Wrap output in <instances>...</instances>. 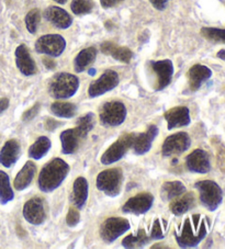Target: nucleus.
Instances as JSON below:
<instances>
[{"mask_svg": "<svg viewBox=\"0 0 225 249\" xmlns=\"http://www.w3.org/2000/svg\"><path fill=\"white\" fill-rule=\"evenodd\" d=\"M207 226L206 218L200 215H193L191 218H186L179 233H176L177 244L181 248L197 247L206 236Z\"/></svg>", "mask_w": 225, "mask_h": 249, "instance_id": "obj_1", "label": "nucleus"}, {"mask_svg": "<svg viewBox=\"0 0 225 249\" xmlns=\"http://www.w3.org/2000/svg\"><path fill=\"white\" fill-rule=\"evenodd\" d=\"M69 165L60 158H54L43 167L38 176V188L43 192H52L57 189L67 177Z\"/></svg>", "mask_w": 225, "mask_h": 249, "instance_id": "obj_2", "label": "nucleus"}, {"mask_svg": "<svg viewBox=\"0 0 225 249\" xmlns=\"http://www.w3.org/2000/svg\"><path fill=\"white\" fill-rule=\"evenodd\" d=\"M79 88V79L69 72H57L49 84L50 96L54 99H68Z\"/></svg>", "mask_w": 225, "mask_h": 249, "instance_id": "obj_3", "label": "nucleus"}, {"mask_svg": "<svg viewBox=\"0 0 225 249\" xmlns=\"http://www.w3.org/2000/svg\"><path fill=\"white\" fill-rule=\"evenodd\" d=\"M194 188L199 191L202 205L209 211L214 212L222 204L223 191L213 180H201L196 182Z\"/></svg>", "mask_w": 225, "mask_h": 249, "instance_id": "obj_4", "label": "nucleus"}, {"mask_svg": "<svg viewBox=\"0 0 225 249\" xmlns=\"http://www.w3.org/2000/svg\"><path fill=\"white\" fill-rule=\"evenodd\" d=\"M123 174L119 168H111L101 171L97 177V188L108 196L114 197L120 195L122 189Z\"/></svg>", "mask_w": 225, "mask_h": 249, "instance_id": "obj_5", "label": "nucleus"}, {"mask_svg": "<svg viewBox=\"0 0 225 249\" xmlns=\"http://www.w3.org/2000/svg\"><path fill=\"white\" fill-rule=\"evenodd\" d=\"M135 133H125L120 136L118 141L114 142L101 156V162L103 165H111L113 162L119 161L128 151L133 146L134 140H135Z\"/></svg>", "mask_w": 225, "mask_h": 249, "instance_id": "obj_6", "label": "nucleus"}, {"mask_svg": "<svg viewBox=\"0 0 225 249\" xmlns=\"http://www.w3.org/2000/svg\"><path fill=\"white\" fill-rule=\"evenodd\" d=\"M127 108L123 102H106L99 110V118L101 124L106 126H119L127 119Z\"/></svg>", "mask_w": 225, "mask_h": 249, "instance_id": "obj_7", "label": "nucleus"}, {"mask_svg": "<svg viewBox=\"0 0 225 249\" xmlns=\"http://www.w3.org/2000/svg\"><path fill=\"white\" fill-rule=\"evenodd\" d=\"M130 222L122 217H109L100 226V237L107 244L113 243L130 230Z\"/></svg>", "mask_w": 225, "mask_h": 249, "instance_id": "obj_8", "label": "nucleus"}, {"mask_svg": "<svg viewBox=\"0 0 225 249\" xmlns=\"http://www.w3.org/2000/svg\"><path fill=\"white\" fill-rule=\"evenodd\" d=\"M66 49V41L59 34H45L38 38L36 51L40 54H46L51 57H58Z\"/></svg>", "mask_w": 225, "mask_h": 249, "instance_id": "obj_9", "label": "nucleus"}, {"mask_svg": "<svg viewBox=\"0 0 225 249\" xmlns=\"http://www.w3.org/2000/svg\"><path fill=\"white\" fill-rule=\"evenodd\" d=\"M191 146V139L186 132L175 133L164 141L162 154L164 157L176 156L188 151Z\"/></svg>", "mask_w": 225, "mask_h": 249, "instance_id": "obj_10", "label": "nucleus"}, {"mask_svg": "<svg viewBox=\"0 0 225 249\" xmlns=\"http://www.w3.org/2000/svg\"><path fill=\"white\" fill-rule=\"evenodd\" d=\"M120 83L118 72L111 70L106 71L97 80L93 81L89 86L88 94L92 98L100 97L110 90L114 89Z\"/></svg>", "mask_w": 225, "mask_h": 249, "instance_id": "obj_11", "label": "nucleus"}, {"mask_svg": "<svg viewBox=\"0 0 225 249\" xmlns=\"http://www.w3.org/2000/svg\"><path fill=\"white\" fill-rule=\"evenodd\" d=\"M23 216L25 221L32 225H41L46 220V208L44 200L36 196L27 201L23 207Z\"/></svg>", "mask_w": 225, "mask_h": 249, "instance_id": "obj_12", "label": "nucleus"}, {"mask_svg": "<svg viewBox=\"0 0 225 249\" xmlns=\"http://www.w3.org/2000/svg\"><path fill=\"white\" fill-rule=\"evenodd\" d=\"M150 67L155 75L157 76V83L155 90H163L171 83L172 75H174V64L170 59H163V61H150Z\"/></svg>", "mask_w": 225, "mask_h": 249, "instance_id": "obj_13", "label": "nucleus"}, {"mask_svg": "<svg viewBox=\"0 0 225 249\" xmlns=\"http://www.w3.org/2000/svg\"><path fill=\"white\" fill-rule=\"evenodd\" d=\"M186 166L189 171L196 174L205 175L211 170L210 157L205 149H194L186 158Z\"/></svg>", "mask_w": 225, "mask_h": 249, "instance_id": "obj_14", "label": "nucleus"}, {"mask_svg": "<svg viewBox=\"0 0 225 249\" xmlns=\"http://www.w3.org/2000/svg\"><path fill=\"white\" fill-rule=\"evenodd\" d=\"M154 203V196L149 192L140 193L135 196L129 199L125 204L123 205L122 211L124 213H131V214H144L149 212L150 208L153 207Z\"/></svg>", "mask_w": 225, "mask_h": 249, "instance_id": "obj_15", "label": "nucleus"}, {"mask_svg": "<svg viewBox=\"0 0 225 249\" xmlns=\"http://www.w3.org/2000/svg\"><path fill=\"white\" fill-rule=\"evenodd\" d=\"M164 118L167 121L168 130L187 126L191 122L190 112L187 107H175V108H171L164 113Z\"/></svg>", "mask_w": 225, "mask_h": 249, "instance_id": "obj_16", "label": "nucleus"}, {"mask_svg": "<svg viewBox=\"0 0 225 249\" xmlns=\"http://www.w3.org/2000/svg\"><path fill=\"white\" fill-rule=\"evenodd\" d=\"M158 135V127L156 125H150L149 128L141 134L136 135L133 143V149L136 155H144L152 148L154 140Z\"/></svg>", "mask_w": 225, "mask_h": 249, "instance_id": "obj_17", "label": "nucleus"}, {"mask_svg": "<svg viewBox=\"0 0 225 249\" xmlns=\"http://www.w3.org/2000/svg\"><path fill=\"white\" fill-rule=\"evenodd\" d=\"M44 18L55 28L62 30L69 28L73 23L72 16L66 10L56 6L46 8L44 11Z\"/></svg>", "mask_w": 225, "mask_h": 249, "instance_id": "obj_18", "label": "nucleus"}, {"mask_svg": "<svg viewBox=\"0 0 225 249\" xmlns=\"http://www.w3.org/2000/svg\"><path fill=\"white\" fill-rule=\"evenodd\" d=\"M188 83L190 91H197L203 83L209 80L212 76V71L207 66L196 64L188 71Z\"/></svg>", "mask_w": 225, "mask_h": 249, "instance_id": "obj_19", "label": "nucleus"}, {"mask_svg": "<svg viewBox=\"0 0 225 249\" xmlns=\"http://www.w3.org/2000/svg\"><path fill=\"white\" fill-rule=\"evenodd\" d=\"M16 64L19 68L21 74L24 76H32L37 72L36 62L30 55L28 47L24 44H21L16 50Z\"/></svg>", "mask_w": 225, "mask_h": 249, "instance_id": "obj_20", "label": "nucleus"}, {"mask_svg": "<svg viewBox=\"0 0 225 249\" xmlns=\"http://www.w3.org/2000/svg\"><path fill=\"white\" fill-rule=\"evenodd\" d=\"M101 52L106 55L112 56L119 62L128 64L133 58V52L128 47L116 45L114 42L107 41L101 44Z\"/></svg>", "mask_w": 225, "mask_h": 249, "instance_id": "obj_21", "label": "nucleus"}, {"mask_svg": "<svg viewBox=\"0 0 225 249\" xmlns=\"http://www.w3.org/2000/svg\"><path fill=\"white\" fill-rule=\"evenodd\" d=\"M20 156V144L18 141L10 140L3 145V147L0 151V164L9 168L12 165H15L19 160Z\"/></svg>", "mask_w": 225, "mask_h": 249, "instance_id": "obj_22", "label": "nucleus"}, {"mask_svg": "<svg viewBox=\"0 0 225 249\" xmlns=\"http://www.w3.org/2000/svg\"><path fill=\"white\" fill-rule=\"evenodd\" d=\"M37 173V166L33 161L29 160L25 162V165L22 167L17 177L15 178L14 186L17 191H22L24 189H27L31 182L33 181L34 176Z\"/></svg>", "mask_w": 225, "mask_h": 249, "instance_id": "obj_23", "label": "nucleus"}, {"mask_svg": "<svg viewBox=\"0 0 225 249\" xmlns=\"http://www.w3.org/2000/svg\"><path fill=\"white\" fill-rule=\"evenodd\" d=\"M84 140V137L79 134L77 128H69L62 132L60 134V142H62V152L66 155L74 154L79 147L80 141Z\"/></svg>", "mask_w": 225, "mask_h": 249, "instance_id": "obj_24", "label": "nucleus"}, {"mask_svg": "<svg viewBox=\"0 0 225 249\" xmlns=\"http://www.w3.org/2000/svg\"><path fill=\"white\" fill-rule=\"evenodd\" d=\"M194 207H196V197H194L192 192L186 193L185 196L179 197V199L174 200L169 204L170 212L176 216L184 215L185 213L192 210Z\"/></svg>", "mask_w": 225, "mask_h": 249, "instance_id": "obj_25", "label": "nucleus"}, {"mask_svg": "<svg viewBox=\"0 0 225 249\" xmlns=\"http://www.w3.org/2000/svg\"><path fill=\"white\" fill-rule=\"evenodd\" d=\"M88 199V181L84 177L75 180L73 187V201L77 209H83Z\"/></svg>", "mask_w": 225, "mask_h": 249, "instance_id": "obj_26", "label": "nucleus"}, {"mask_svg": "<svg viewBox=\"0 0 225 249\" xmlns=\"http://www.w3.org/2000/svg\"><path fill=\"white\" fill-rule=\"evenodd\" d=\"M97 57V49L94 46L87 47V49L81 50L80 52L77 54L74 61V68H75L76 72H83L86 68L94 62Z\"/></svg>", "mask_w": 225, "mask_h": 249, "instance_id": "obj_27", "label": "nucleus"}, {"mask_svg": "<svg viewBox=\"0 0 225 249\" xmlns=\"http://www.w3.org/2000/svg\"><path fill=\"white\" fill-rule=\"evenodd\" d=\"M185 184L181 181H167L162 184L161 197L163 201H170L186 193Z\"/></svg>", "mask_w": 225, "mask_h": 249, "instance_id": "obj_28", "label": "nucleus"}, {"mask_svg": "<svg viewBox=\"0 0 225 249\" xmlns=\"http://www.w3.org/2000/svg\"><path fill=\"white\" fill-rule=\"evenodd\" d=\"M51 147L52 143L49 137L41 136L38 137V139L31 145V147L29 148V156L33 158V160H38L46 155Z\"/></svg>", "mask_w": 225, "mask_h": 249, "instance_id": "obj_29", "label": "nucleus"}, {"mask_svg": "<svg viewBox=\"0 0 225 249\" xmlns=\"http://www.w3.org/2000/svg\"><path fill=\"white\" fill-rule=\"evenodd\" d=\"M52 113L58 118L71 119L75 117L77 113V107L72 102H60L56 101L51 106Z\"/></svg>", "mask_w": 225, "mask_h": 249, "instance_id": "obj_30", "label": "nucleus"}, {"mask_svg": "<svg viewBox=\"0 0 225 249\" xmlns=\"http://www.w3.org/2000/svg\"><path fill=\"white\" fill-rule=\"evenodd\" d=\"M15 193L10 186L9 176L5 171L0 170V202L6 204L14 200Z\"/></svg>", "mask_w": 225, "mask_h": 249, "instance_id": "obj_31", "label": "nucleus"}, {"mask_svg": "<svg viewBox=\"0 0 225 249\" xmlns=\"http://www.w3.org/2000/svg\"><path fill=\"white\" fill-rule=\"evenodd\" d=\"M150 237L147 236L144 230H140L136 235L127 236L122 240V245L125 248H141L150 242Z\"/></svg>", "mask_w": 225, "mask_h": 249, "instance_id": "obj_32", "label": "nucleus"}, {"mask_svg": "<svg viewBox=\"0 0 225 249\" xmlns=\"http://www.w3.org/2000/svg\"><path fill=\"white\" fill-rule=\"evenodd\" d=\"M94 114L93 112H89L87 114L83 115V117L78 119L77 121V131L79 132V134L84 137L88 135V133L93 130L94 126Z\"/></svg>", "mask_w": 225, "mask_h": 249, "instance_id": "obj_33", "label": "nucleus"}, {"mask_svg": "<svg viewBox=\"0 0 225 249\" xmlns=\"http://www.w3.org/2000/svg\"><path fill=\"white\" fill-rule=\"evenodd\" d=\"M94 8V0H73L71 9L74 15L83 16L90 14Z\"/></svg>", "mask_w": 225, "mask_h": 249, "instance_id": "obj_34", "label": "nucleus"}, {"mask_svg": "<svg viewBox=\"0 0 225 249\" xmlns=\"http://www.w3.org/2000/svg\"><path fill=\"white\" fill-rule=\"evenodd\" d=\"M201 34L206 40L214 43H225V29L219 28H202Z\"/></svg>", "mask_w": 225, "mask_h": 249, "instance_id": "obj_35", "label": "nucleus"}, {"mask_svg": "<svg viewBox=\"0 0 225 249\" xmlns=\"http://www.w3.org/2000/svg\"><path fill=\"white\" fill-rule=\"evenodd\" d=\"M41 21V12L38 9H32L25 16V25L30 33L34 34L38 30V25Z\"/></svg>", "mask_w": 225, "mask_h": 249, "instance_id": "obj_36", "label": "nucleus"}, {"mask_svg": "<svg viewBox=\"0 0 225 249\" xmlns=\"http://www.w3.org/2000/svg\"><path fill=\"white\" fill-rule=\"evenodd\" d=\"M79 221H80V214H79V212L77 211L76 209L72 208L68 211L67 216H66L67 225L71 226V227H74V226H76L77 224H78Z\"/></svg>", "mask_w": 225, "mask_h": 249, "instance_id": "obj_37", "label": "nucleus"}, {"mask_svg": "<svg viewBox=\"0 0 225 249\" xmlns=\"http://www.w3.org/2000/svg\"><path fill=\"white\" fill-rule=\"evenodd\" d=\"M40 109H41V105L38 104H36L33 107H31L29 110L25 111V112L22 114V120L24 122H30L31 120H33L34 118L37 117L38 113L40 112Z\"/></svg>", "mask_w": 225, "mask_h": 249, "instance_id": "obj_38", "label": "nucleus"}, {"mask_svg": "<svg viewBox=\"0 0 225 249\" xmlns=\"http://www.w3.org/2000/svg\"><path fill=\"white\" fill-rule=\"evenodd\" d=\"M165 237L163 231V226L161 225V220H156L154 222L152 231H150V238L152 239H163Z\"/></svg>", "mask_w": 225, "mask_h": 249, "instance_id": "obj_39", "label": "nucleus"}, {"mask_svg": "<svg viewBox=\"0 0 225 249\" xmlns=\"http://www.w3.org/2000/svg\"><path fill=\"white\" fill-rule=\"evenodd\" d=\"M216 161L220 170L225 174V146H218V156H216Z\"/></svg>", "mask_w": 225, "mask_h": 249, "instance_id": "obj_40", "label": "nucleus"}, {"mask_svg": "<svg viewBox=\"0 0 225 249\" xmlns=\"http://www.w3.org/2000/svg\"><path fill=\"white\" fill-rule=\"evenodd\" d=\"M150 2L152 3V6L159 11L165 10L168 3V0H150Z\"/></svg>", "mask_w": 225, "mask_h": 249, "instance_id": "obj_41", "label": "nucleus"}, {"mask_svg": "<svg viewBox=\"0 0 225 249\" xmlns=\"http://www.w3.org/2000/svg\"><path fill=\"white\" fill-rule=\"evenodd\" d=\"M124 0H100V3L103 8L109 9V8H113L120 5L121 2H123Z\"/></svg>", "mask_w": 225, "mask_h": 249, "instance_id": "obj_42", "label": "nucleus"}, {"mask_svg": "<svg viewBox=\"0 0 225 249\" xmlns=\"http://www.w3.org/2000/svg\"><path fill=\"white\" fill-rule=\"evenodd\" d=\"M59 125H60V123H58L57 121H55L54 119H46V121H45L46 130L54 131L55 128L57 127V126H59Z\"/></svg>", "mask_w": 225, "mask_h": 249, "instance_id": "obj_43", "label": "nucleus"}, {"mask_svg": "<svg viewBox=\"0 0 225 249\" xmlns=\"http://www.w3.org/2000/svg\"><path fill=\"white\" fill-rule=\"evenodd\" d=\"M8 107H9V100H8L7 98L0 99V114H1L5 110H7Z\"/></svg>", "mask_w": 225, "mask_h": 249, "instance_id": "obj_44", "label": "nucleus"}, {"mask_svg": "<svg viewBox=\"0 0 225 249\" xmlns=\"http://www.w3.org/2000/svg\"><path fill=\"white\" fill-rule=\"evenodd\" d=\"M43 63H44V65L47 68H49V70H54L55 66H56L55 62L53 61V59H51V58H44V59H43Z\"/></svg>", "mask_w": 225, "mask_h": 249, "instance_id": "obj_45", "label": "nucleus"}, {"mask_svg": "<svg viewBox=\"0 0 225 249\" xmlns=\"http://www.w3.org/2000/svg\"><path fill=\"white\" fill-rule=\"evenodd\" d=\"M216 56H218V58L222 59V61H225V50L219 51L218 54H216Z\"/></svg>", "mask_w": 225, "mask_h": 249, "instance_id": "obj_46", "label": "nucleus"}, {"mask_svg": "<svg viewBox=\"0 0 225 249\" xmlns=\"http://www.w3.org/2000/svg\"><path fill=\"white\" fill-rule=\"evenodd\" d=\"M152 248H168V246H165V245H153Z\"/></svg>", "mask_w": 225, "mask_h": 249, "instance_id": "obj_47", "label": "nucleus"}, {"mask_svg": "<svg viewBox=\"0 0 225 249\" xmlns=\"http://www.w3.org/2000/svg\"><path fill=\"white\" fill-rule=\"evenodd\" d=\"M53 1H55V2H57V3H59V5H64L65 2L67 1V0H53Z\"/></svg>", "mask_w": 225, "mask_h": 249, "instance_id": "obj_48", "label": "nucleus"}]
</instances>
